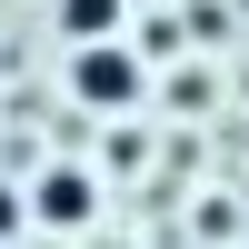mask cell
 <instances>
[{
    "mask_svg": "<svg viewBox=\"0 0 249 249\" xmlns=\"http://www.w3.org/2000/svg\"><path fill=\"white\" fill-rule=\"evenodd\" d=\"M30 210L50 219V230H80V219H90V179H80V170H50V179L30 190Z\"/></svg>",
    "mask_w": 249,
    "mask_h": 249,
    "instance_id": "7a4b0ae2",
    "label": "cell"
},
{
    "mask_svg": "<svg viewBox=\"0 0 249 249\" xmlns=\"http://www.w3.org/2000/svg\"><path fill=\"white\" fill-rule=\"evenodd\" d=\"M60 30L90 50V40H110V30H120V0H60Z\"/></svg>",
    "mask_w": 249,
    "mask_h": 249,
    "instance_id": "3957f363",
    "label": "cell"
},
{
    "mask_svg": "<svg viewBox=\"0 0 249 249\" xmlns=\"http://www.w3.org/2000/svg\"><path fill=\"white\" fill-rule=\"evenodd\" d=\"M70 90L90 100V110H120V100H140V60L110 50V40H90V50L70 60Z\"/></svg>",
    "mask_w": 249,
    "mask_h": 249,
    "instance_id": "6da1fadb",
    "label": "cell"
}]
</instances>
